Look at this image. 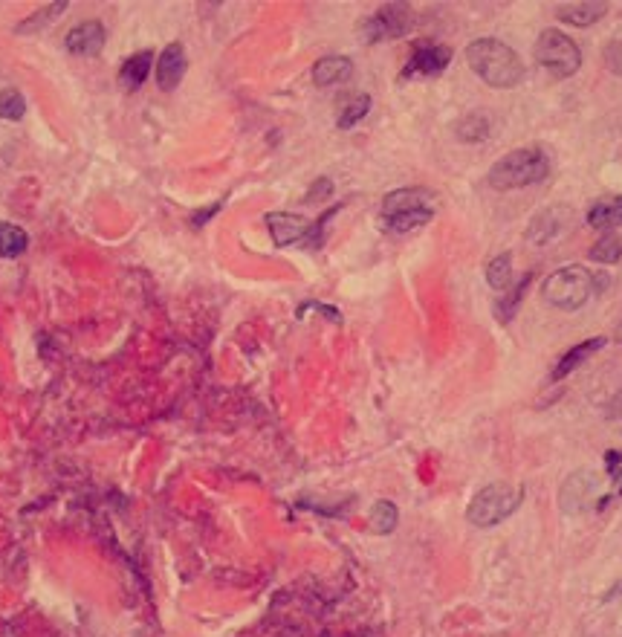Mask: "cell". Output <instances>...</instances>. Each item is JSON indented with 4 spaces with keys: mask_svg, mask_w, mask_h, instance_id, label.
<instances>
[{
    "mask_svg": "<svg viewBox=\"0 0 622 637\" xmlns=\"http://www.w3.org/2000/svg\"><path fill=\"white\" fill-rule=\"evenodd\" d=\"M550 174V157L539 145H524L504 154L495 166L489 168L487 183L495 192H515L541 183Z\"/></svg>",
    "mask_w": 622,
    "mask_h": 637,
    "instance_id": "3",
    "label": "cell"
},
{
    "mask_svg": "<svg viewBox=\"0 0 622 637\" xmlns=\"http://www.w3.org/2000/svg\"><path fill=\"white\" fill-rule=\"evenodd\" d=\"M452 61V50L443 47V44H426V47H417L408 64L403 67V79H411V76H440Z\"/></svg>",
    "mask_w": 622,
    "mask_h": 637,
    "instance_id": "9",
    "label": "cell"
},
{
    "mask_svg": "<svg viewBox=\"0 0 622 637\" xmlns=\"http://www.w3.org/2000/svg\"><path fill=\"white\" fill-rule=\"evenodd\" d=\"M411 6L406 3H388L382 6L379 12H374L365 24H362V41L368 44H377V41H391V38H400L411 29Z\"/></svg>",
    "mask_w": 622,
    "mask_h": 637,
    "instance_id": "7",
    "label": "cell"
},
{
    "mask_svg": "<svg viewBox=\"0 0 622 637\" xmlns=\"http://www.w3.org/2000/svg\"><path fill=\"white\" fill-rule=\"evenodd\" d=\"M29 247V235L15 223L0 221V258H18Z\"/></svg>",
    "mask_w": 622,
    "mask_h": 637,
    "instance_id": "20",
    "label": "cell"
},
{
    "mask_svg": "<svg viewBox=\"0 0 622 637\" xmlns=\"http://www.w3.org/2000/svg\"><path fill=\"white\" fill-rule=\"evenodd\" d=\"M333 194V180H327V177H322V180H316L310 189H307V203H316V200H325V197H330Z\"/></svg>",
    "mask_w": 622,
    "mask_h": 637,
    "instance_id": "27",
    "label": "cell"
},
{
    "mask_svg": "<svg viewBox=\"0 0 622 637\" xmlns=\"http://www.w3.org/2000/svg\"><path fill=\"white\" fill-rule=\"evenodd\" d=\"M67 9V0H58V3H50V6H44V9H38L32 18H27L24 24H18V32L24 35V32H35V29H44L50 21H55L61 12Z\"/></svg>",
    "mask_w": 622,
    "mask_h": 637,
    "instance_id": "25",
    "label": "cell"
},
{
    "mask_svg": "<svg viewBox=\"0 0 622 637\" xmlns=\"http://www.w3.org/2000/svg\"><path fill=\"white\" fill-rule=\"evenodd\" d=\"M530 281H533V273H524V276L518 278V284L515 287H510L507 293H501L504 299L498 302V319L501 322H510L515 316V310H518V305H521V299L527 296V290H530Z\"/></svg>",
    "mask_w": 622,
    "mask_h": 637,
    "instance_id": "21",
    "label": "cell"
},
{
    "mask_svg": "<svg viewBox=\"0 0 622 637\" xmlns=\"http://www.w3.org/2000/svg\"><path fill=\"white\" fill-rule=\"evenodd\" d=\"M434 194L429 189H397L382 200V221L391 232H411L432 221Z\"/></svg>",
    "mask_w": 622,
    "mask_h": 637,
    "instance_id": "5",
    "label": "cell"
},
{
    "mask_svg": "<svg viewBox=\"0 0 622 637\" xmlns=\"http://www.w3.org/2000/svg\"><path fill=\"white\" fill-rule=\"evenodd\" d=\"M605 15H608V3H602V0H576V3L556 6V18L570 27H594Z\"/></svg>",
    "mask_w": 622,
    "mask_h": 637,
    "instance_id": "12",
    "label": "cell"
},
{
    "mask_svg": "<svg viewBox=\"0 0 622 637\" xmlns=\"http://www.w3.org/2000/svg\"><path fill=\"white\" fill-rule=\"evenodd\" d=\"M353 76V61L348 56H325L313 64V82L319 87L348 82Z\"/></svg>",
    "mask_w": 622,
    "mask_h": 637,
    "instance_id": "16",
    "label": "cell"
},
{
    "mask_svg": "<svg viewBox=\"0 0 622 637\" xmlns=\"http://www.w3.org/2000/svg\"><path fill=\"white\" fill-rule=\"evenodd\" d=\"M368 111H371V96H368V93H359L356 99H351V102L345 105V111L339 113V122H336V125H339L342 131H348V128H353V125L359 122V119H365Z\"/></svg>",
    "mask_w": 622,
    "mask_h": 637,
    "instance_id": "24",
    "label": "cell"
},
{
    "mask_svg": "<svg viewBox=\"0 0 622 637\" xmlns=\"http://www.w3.org/2000/svg\"><path fill=\"white\" fill-rule=\"evenodd\" d=\"M186 67H189V61H186L183 44H168L160 53V58H157V84L163 90H174L177 84L183 82Z\"/></svg>",
    "mask_w": 622,
    "mask_h": 637,
    "instance_id": "14",
    "label": "cell"
},
{
    "mask_svg": "<svg viewBox=\"0 0 622 637\" xmlns=\"http://www.w3.org/2000/svg\"><path fill=\"white\" fill-rule=\"evenodd\" d=\"M588 226L611 232L614 226H622V194H611V197H599L594 206L585 215Z\"/></svg>",
    "mask_w": 622,
    "mask_h": 637,
    "instance_id": "15",
    "label": "cell"
},
{
    "mask_svg": "<svg viewBox=\"0 0 622 637\" xmlns=\"http://www.w3.org/2000/svg\"><path fill=\"white\" fill-rule=\"evenodd\" d=\"M591 261L596 264H605V267H611V264H617L622 258V241L614 235V232H605L599 241H596L594 247H591Z\"/></svg>",
    "mask_w": 622,
    "mask_h": 637,
    "instance_id": "22",
    "label": "cell"
},
{
    "mask_svg": "<svg viewBox=\"0 0 622 637\" xmlns=\"http://www.w3.org/2000/svg\"><path fill=\"white\" fill-rule=\"evenodd\" d=\"M605 284H608V276L594 273L588 267H579V264H570V267H562V270L544 278L541 299L550 307H559V310L570 313V310L588 305L591 296H596Z\"/></svg>",
    "mask_w": 622,
    "mask_h": 637,
    "instance_id": "2",
    "label": "cell"
},
{
    "mask_svg": "<svg viewBox=\"0 0 622 637\" xmlns=\"http://www.w3.org/2000/svg\"><path fill=\"white\" fill-rule=\"evenodd\" d=\"M102 47H105V27L99 21H84L67 35V50L73 56H99Z\"/></svg>",
    "mask_w": 622,
    "mask_h": 637,
    "instance_id": "13",
    "label": "cell"
},
{
    "mask_svg": "<svg viewBox=\"0 0 622 637\" xmlns=\"http://www.w3.org/2000/svg\"><path fill=\"white\" fill-rule=\"evenodd\" d=\"M617 336H620V339H622V322H620V328H617Z\"/></svg>",
    "mask_w": 622,
    "mask_h": 637,
    "instance_id": "30",
    "label": "cell"
},
{
    "mask_svg": "<svg viewBox=\"0 0 622 637\" xmlns=\"http://www.w3.org/2000/svg\"><path fill=\"white\" fill-rule=\"evenodd\" d=\"M620 493H622V487H620Z\"/></svg>",
    "mask_w": 622,
    "mask_h": 637,
    "instance_id": "31",
    "label": "cell"
},
{
    "mask_svg": "<svg viewBox=\"0 0 622 637\" xmlns=\"http://www.w3.org/2000/svg\"><path fill=\"white\" fill-rule=\"evenodd\" d=\"M573 221H576V212L570 206H547V209H541V212H536L530 218L527 229H524V238L533 247H547L556 238L568 235Z\"/></svg>",
    "mask_w": 622,
    "mask_h": 637,
    "instance_id": "8",
    "label": "cell"
},
{
    "mask_svg": "<svg viewBox=\"0 0 622 637\" xmlns=\"http://www.w3.org/2000/svg\"><path fill=\"white\" fill-rule=\"evenodd\" d=\"M605 345H608V339H605V336H591V339H582L579 345H573L570 351H565V354L559 357L556 368H553V374H550V380H553V383L565 380V377H568V374H573L579 365H585V362L591 360L594 354H599Z\"/></svg>",
    "mask_w": 622,
    "mask_h": 637,
    "instance_id": "11",
    "label": "cell"
},
{
    "mask_svg": "<svg viewBox=\"0 0 622 637\" xmlns=\"http://www.w3.org/2000/svg\"><path fill=\"white\" fill-rule=\"evenodd\" d=\"M151 64H154V53H148V50L125 58V64H122V70H119V82L125 84L128 90L142 87L145 79H148V73H151Z\"/></svg>",
    "mask_w": 622,
    "mask_h": 637,
    "instance_id": "18",
    "label": "cell"
},
{
    "mask_svg": "<svg viewBox=\"0 0 622 637\" xmlns=\"http://www.w3.org/2000/svg\"><path fill=\"white\" fill-rule=\"evenodd\" d=\"M489 134H492V119H489L487 113H466V116H460L458 122H455V137L460 142L475 145V142L489 139Z\"/></svg>",
    "mask_w": 622,
    "mask_h": 637,
    "instance_id": "17",
    "label": "cell"
},
{
    "mask_svg": "<svg viewBox=\"0 0 622 637\" xmlns=\"http://www.w3.org/2000/svg\"><path fill=\"white\" fill-rule=\"evenodd\" d=\"M524 501V487L521 484H510V481H495V484H487L481 487L469 507H466V522L481 530L487 527L501 525L513 516L515 510L521 507Z\"/></svg>",
    "mask_w": 622,
    "mask_h": 637,
    "instance_id": "4",
    "label": "cell"
},
{
    "mask_svg": "<svg viewBox=\"0 0 622 637\" xmlns=\"http://www.w3.org/2000/svg\"><path fill=\"white\" fill-rule=\"evenodd\" d=\"M24 113H27V102H24V96H21L15 87H9V90H3V93H0V119H6V122H18Z\"/></svg>",
    "mask_w": 622,
    "mask_h": 637,
    "instance_id": "26",
    "label": "cell"
},
{
    "mask_svg": "<svg viewBox=\"0 0 622 637\" xmlns=\"http://www.w3.org/2000/svg\"><path fill=\"white\" fill-rule=\"evenodd\" d=\"M605 470L611 478H617V472L622 470V455L617 449H611V452H605Z\"/></svg>",
    "mask_w": 622,
    "mask_h": 637,
    "instance_id": "28",
    "label": "cell"
},
{
    "mask_svg": "<svg viewBox=\"0 0 622 637\" xmlns=\"http://www.w3.org/2000/svg\"><path fill=\"white\" fill-rule=\"evenodd\" d=\"M536 61H539V67L544 73H550L553 79L565 82V79L579 73V67H582V50L562 29H544L539 35V41H536Z\"/></svg>",
    "mask_w": 622,
    "mask_h": 637,
    "instance_id": "6",
    "label": "cell"
},
{
    "mask_svg": "<svg viewBox=\"0 0 622 637\" xmlns=\"http://www.w3.org/2000/svg\"><path fill=\"white\" fill-rule=\"evenodd\" d=\"M310 226H313V223L304 221L301 215H293V212H270V215H267V229H270L272 241H275L278 247L304 244L307 235H310Z\"/></svg>",
    "mask_w": 622,
    "mask_h": 637,
    "instance_id": "10",
    "label": "cell"
},
{
    "mask_svg": "<svg viewBox=\"0 0 622 637\" xmlns=\"http://www.w3.org/2000/svg\"><path fill=\"white\" fill-rule=\"evenodd\" d=\"M220 206H223V203H215V206H209V209H203V212H194L191 223H194V226H203V223L209 221L212 215H217V212H220Z\"/></svg>",
    "mask_w": 622,
    "mask_h": 637,
    "instance_id": "29",
    "label": "cell"
},
{
    "mask_svg": "<svg viewBox=\"0 0 622 637\" xmlns=\"http://www.w3.org/2000/svg\"><path fill=\"white\" fill-rule=\"evenodd\" d=\"M466 64L472 73L495 90H510L524 82V61L498 38H478L466 47Z\"/></svg>",
    "mask_w": 622,
    "mask_h": 637,
    "instance_id": "1",
    "label": "cell"
},
{
    "mask_svg": "<svg viewBox=\"0 0 622 637\" xmlns=\"http://www.w3.org/2000/svg\"><path fill=\"white\" fill-rule=\"evenodd\" d=\"M400 522V510H397V504H391V501H377L374 504V510H371V530L379 533V536H388L394 527Z\"/></svg>",
    "mask_w": 622,
    "mask_h": 637,
    "instance_id": "23",
    "label": "cell"
},
{
    "mask_svg": "<svg viewBox=\"0 0 622 637\" xmlns=\"http://www.w3.org/2000/svg\"><path fill=\"white\" fill-rule=\"evenodd\" d=\"M513 276V255L510 252L495 255L487 264V284L498 293H507L513 287Z\"/></svg>",
    "mask_w": 622,
    "mask_h": 637,
    "instance_id": "19",
    "label": "cell"
}]
</instances>
